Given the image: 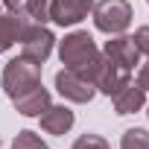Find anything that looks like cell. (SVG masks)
Listing matches in <instances>:
<instances>
[{
	"label": "cell",
	"instance_id": "12",
	"mask_svg": "<svg viewBox=\"0 0 149 149\" xmlns=\"http://www.w3.org/2000/svg\"><path fill=\"white\" fill-rule=\"evenodd\" d=\"M26 21H21L18 15H0V53H6L9 47H15L21 41V32H24Z\"/></svg>",
	"mask_w": 149,
	"mask_h": 149
},
{
	"label": "cell",
	"instance_id": "6",
	"mask_svg": "<svg viewBox=\"0 0 149 149\" xmlns=\"http://www.w3.org/2000/svg\"><path fill=\"white\" fill-rule=\"evenodd\" d=\"M102 56L126 70H134V64H140V50H137L134 38H129V35H108Z\"/></svg>",
	"mask_w": 149,
	"mask_h": 149
},
{
	"label": "cell",
	"instance_id": "20",
	"mask_svg": "<svg viewBox=\"0 0 149 149\" xmlns=\"http://www.w3.org/2000/svg\"><path fill=\"white\" fill-rule=\"evenodd\" d=\"M146 3H149V0H146Z\"/></svg>",
	"mask_w": 149,
	"mask_h": 149
},
{
	"label": "cell",
	"instance_id": "7",
	"mask_svg": "<svg viewBox=\"0 0 149 149\" xmlns=\"http://www.w3.org/2000/svg\"><path fill=\"white\" fill-rule=\"evenodd\" d=\"M129 82H132V70H126V67H120V64H114V61H108L102 56V64H100L97 76H94V88L100 94H105V97H114Z\"/></svg>",
	"mask_w": 149,
	"mask_h": 149
},
{
	"label": "cell",
	"instance_id": "13",
	"mask_svg": "<svg viewBox=\"0 0 149 149\" xmlns=\"http://www.w3.org/2000/svg\"><path fill=\"white\" fill-rule=\"evenodd\" d=\"M120 149H149V132L146 129H126L120 137Z\"/></svg>",
	"mask_w": 149,
	"mask_h": 149
},
{
	"label": "cell",
	"instance_id": "14",
	"mask_svg": "<svg viewBox=\"0 0 149 149\" xmlns=\"http://www.w3.org/2000/svg\"><path fill=\"white\" fill-rule=\"evenodd\" d=\"M26 24H44L50 21V0H26Z\"/></svg>",
	"mask_w": 149,
	"mask_h": 149
},
{
	"label": "cell",
	"instance_id": "17",
	"mask_svg": "<svg viewBox=\"0 0 149 149\" xmlns=\"http://www.w3.org/2000/svg\"><path fill=\"white\" fill-rule=\"evenodd\" d=\"M132 38H134V44H137L140 56H146V58H149V26H137V32H134Z\"/></svg>",
	"mask_w": 149,
	"mask_h": 149
},
{
	"label": "cell",
	"instance_id": "11",
	"mask_svg": "<svg viewBox=\"0 0 149 149\" xmlns=\"http://www.w3.org/2000/svg\"><path fill=\"white\" fill-rule=\"evenodd\" d=\"M111 100H114V111H117V114H134V111H140V108L146 105V91H143L137 82H129V85H123Z\"/></svg>",
	"mask_w": 149,
	"mask_h": 149
},
{
	"label": "cell",
	"instance_id": "5",
	"mask_svg": "<svg viewBox=\"0 0 149 149\" xmlns=\"http://www.w3.org/2000/svg\"><path fill=\"white\" fill-rule=\"evenodd\" d=\"M56 91L64 97V100H70V102H91L94 100V94H97V88H94V82H88V79H82L79 73H73V70H58L56 73Z\"/></svg>",
	"mask_w": 149,
	"mask_h": 149
},
{
	"label": "cell",
	"instance_id": "16",
	"mask_svg": "<svg viewBox=\"0 0 149 149\" xmlns=\"http://www.w3.org/2000/svg\"><path fill=\"white\" fill-rule=\"evenodd\" d=\"M70 149H111V146H108L105 137H100V134H79L76 140H73Z\"/></svg>",
	"mask_w": 149,
	"mask_h": 149
},
{
	"label": "cell",
	"instance_id": "4",
	"mask_svg": "<svg viewBox=\"0 0 149 149\" xmlns=\"http://www.w3.org/2000/svg\"><path fill=\"white\" fill-rule=\"evenodd\" d=\"M53 44H56V35L44 26V24H26L24 32H21V47H24V56L44 64L53 53Z\"/></svg>",
	"mask_w": 149,
	"mask_h": 149
},
{
	"label": "cell",
	"instance_id": "1",
	"mask_svg": "<svg viewBox=\"0 0 149 149\" xmlns=\"http://www.w3.org/2000/svg\"><path fill=\"white\" fill-rule=\"evenodd\" d=\"M58 58H61V64L67 70L79 73V76L88 79V82H94L97 70L102 64V50L94 44V38L88 32L76 29V32L64 35V41L58 44Z\"/></svg>",
	"mask_w": 149,
	"mask_h": 149
},
{
	"label": "cell",
	"instance_id": "15",
	"mask_svg": "<svg viewBox=\"0 0 149 149\" xmlns=\"http://www.w3.org/2000/svg\"><path fill=\"white\" fill-rule=\"evenodd\" d=\"M12 149H47V143L41 140V134H35L32 129L18 132V137L12 140Z\"/></svg>",
	"mask_w": 149,
	"mask_h": 149
},
{
	"label": "cell",
	"instance_id": "19",
	"mask_svg": "<svg viewBox=\"0 0 149 149\" xmlns=\"http://www.w3.org/2000/svg\"><path fill=\"white\" fill-rule=\"evenodd\" d=\"M137 85H140L143 91H149V58H146V64H140V70H137Z\"/></svg>",
	"mask_w": 149,
	"mask_h": 149
},
{
	"label": "cell",
	"instance_id": "8",
	"mask_svg": "<svg viewBox=\"0 0 149 149\" xmlns=\"http://www.w3.org/2000/svg\"><path fill=\"white\" fill-rule=\"evenodd\" d=\"M94 9V0H50V21L58 26H73L88 18Z\"/></svg>",
	"mask_w": 149,
	"mask_h": 149
},
{
	"label": "cell",
	"instance_id": "18",
	"mask_svg": "<svg viewBox=\"0 0 149 149\" xmlns=\"http://www.w3.org/2000/svg\"><path fill=\"white\" fill-rule=\"evenodd\" d=\"M0 3H3L12 15H18L21 21H26V15H24V9H26V0H0Z\"/></svg>",
	"mask_w": 149,
	"mask_h": 149
},
{
	"label": "cell",
	"instance_id": "10",
	"mask_svg": "<svg viewBox=\"0 0 149 149\" xmlns=\"http://www.w3.org/2000/svg\"><path fill=\"white\" fill-rule=\"evenodd\" d=\"M76 123V114H73L67 105H50L41 114V129L47 134H67Z\"/></svg>",
	"mask_w": 149,
	"mask_h": 149
},
{
	"label": "cell",
	"instance_id": "3",
	"mask_svg": "<svg viewBox=\"0 0 149 149\" xmlns=\"http://www.w3.org/2000/svg\"><path fill=\"white\" fill-rule=\"evenodd\" d=\"M91 12H94V26L105 35H123L132 24L129 0H100Z\"/></svg>",
	"mask_w": 149,
	"mask_h": 149
},
{
	"label": "cell",
	"instance_id": "2",
	"mask_svg": "<svg viewBox=\"0 0 149 149\" xmlns=\"http://www.w3.org/2000/svg\"><path fill=\"white\" fill-rule=\"evenodd\" d=\"M0 85H3V91L9 94V100L32 91L35 85H41V64L32 61V58H26V56L12 58L3 67V79H0Z\"/></svg>",
	"mask_w": 149,
	"mask_h": 149
},
{
	"label": "cell",
	"instance_id": "9",
	"mask_svg": "<svg viewBox=\"0 0 149 149\" xmlns=\"http://www.w3.org/2000/svg\"><path fill=\"white\" fill-rule=\"evenodd\" d=\"M12 102H15L18 114H24V117H41V114L53 105V102H50V91H47L44 85H35L32 91H26V94L15 97Z\"/></svg>",
	"mask_w": 149,
	"mask_h": 149
}]
</instances>
